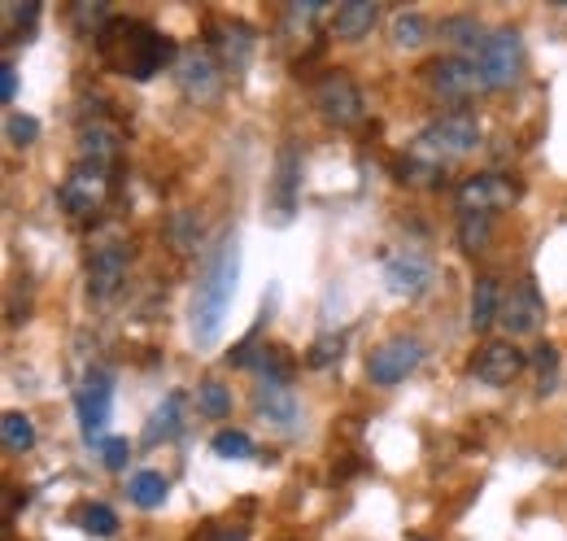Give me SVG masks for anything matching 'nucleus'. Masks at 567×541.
Returning a JSON list of instances; mask_svg holds the SVG:
<instances>
[{"mask_svg": "<svg viewBox=\"0 0 567 541\" xmlns=\"http://www.w3.org/2000/svg\"><path fill=\"white\" fill-rule=\"evenodd\" d=\"M424 79L427 88L441 96V101H467L476 88H485L481 83V70H476V62H467V58H432L424 67Z\"/></svg>", "mask_w": 567, "mask_h": 541, "instance_id": "nucleus-12", "label": "nucleus"}, {"mask_svg": "<svg viewBox=\"0 0 567 541\" xmlns=\"http://www.w3.org/2000/svg\"><path fill=\"white\" fill-rule=\"evenodd\" d=\"M210 49H214V58L223 62V70L240 74V70L249 67L254 49H258V31H254L249 22H240V18H231V22H214Z\"/></svg>", "mask_w": 567, "mask_h": 541, "instance_id": "nucleus-17", "label": "nucleus"}, {"mask_svg": "<svg viewBox=\"0 0 567 541\" xmlns=\"http://www.w3.org/2000/svg\"><path fill=\"white\" fill-rule=\"evenodd\" d=\"M206 541H249V533L245 529H214Z\"/></svg>", "mask_w": 567, "mask_h": 541, "instance_id": "nucleus-39", "label": "nucleus"}, {"mask_svg": "<svg viewBox=\"0 0 567 541\" xmlns=\"http://www.w3.org/2000/svg\"><path fill=\"white\" fill-rule=\"evenodd\" d=\"M524 367H528V354L515 349L511 340H485V345L476 349V358H472V376H476L481 385H489V389L511 385Z\"/></svg>", "mask_w": 567, "mask_h": 541, "instance_id": "nucleus-14", "label": "nucleus"}, {"mask_svg": "<svg viewBox=\"0 0 567 541\" xmlns=\"http://www.w3.org/2000/svg\"><path fill=\"white\" fill-rule=\"evenodd\" d=\"M118 144H123L118 127H110V123H87V127L79 132V162H92V166H101V171H114V166H118Z\"/></svg>", "mask_w": 567, "mask_h": 541, "instance_id": "nucleus-19", "label": "nucleus"}, {"mask_svg": "<svg viewBox=\"0 0 567 541\" xmlns=\"http://www.w3.org/2000/svg\"><path fill=\"white\" fill-rule=\"evenodd\" d=\"M96 53L105 58V67H114L118 74H127L136 83H148L166 62H179L175 40H166L148 22H132V18H114L96 35Z\"/></svg>", "mask_w": 567, "mask_h": 541, "instance_id": "nucleus-2", "label": "nucleus"}, {"mask_svg": "<svg viewBox=\"0 0 567 541\" xmlns=\"http://www.w3.org/2000/svg\"><path fill=\"white\" fill-rule=\"evenodd\" d=\"M497 324L511 337H528L546 324V302H542L533 279H519V284H511V293H502V319Z\"/></svg>", "mask_w": 567, "mask_h": 541, "instance_id": "nucleus-11", "label": "nucleus"}, {"mask_svg": "<svg viewBox=\"0 0 567 541\" xmlns=\"http://www.w3.org/2000/svg\"><path fill=\"white\" fill-rule=\"evenodd\" d=\"M166 493H171V480L162 472H136L127 480V498L144 511H157L166 502Z\"/></svg>", "mask_w": 567, "mask_h": 541, "instance_id": "nucleus-23", "label": "nucleus"}, {"mask_svg": "<svg viewBox=\"0 0 567 541\" xmlns=\"http://www.w3.org/2000/svg\"><path fill=\"white\" fill-rule=\"evenodd\" d=\"M110 175L114 171H101V166H92V162H74L71 180L62 184V205L71 210L74 218H87V214H96L101 202H105V193H110Z\"/></svg>", "mask_w": 567, "mask_h": 541, "instance_id": "nucleus-13", "label": "nucleus"}, {"mask_svg": "<svg viewBox=\"0 0 567 541\" xmlns=\"http://www.w3.org/2000/svg\"><path fill=\"white\" fill-rule=\"evenodd\" d=\"M528 363L542 371V398H546V394H555V376H559V349H555V345H537Z\"/></svg>", "mask_w": 567, "mask_h": 541, "instance_id": "nucleus-32", "label": "nucleus"}, {"mask_svg": "<svg viewBox=\"0 0 567 541\" xmlns=\"http://www.w3.org/2000/svg\"><path fill=\"white\" fill-rule=\"evenodd\" d=\"M236 279H240V241H236V232H227L210 254L206 275H202L193 306H188V333H193L197 349H214L223 337V324H227V310L236 297Z\"/></svg>", "mask_w": 567, "mask_h": 541, "instance_id": "nucleus-1", "label": "nucleus"}, {"mask_svg": "<svg viewBox=\"0 0 567 541\" xmlns=\"http://www.w3.org/2000/svg\"><path fill=\"white\" fill-rule=\"evenodd\" d=\"M515 197H519V188L506 175H472L454 193L458 214H497V210H506Z\"/></svg>", "mask_w": 567, "mask_h": 541, "instance_id": "nucleus-15", "label": "nucleus"}, {"mask_svg": "<svg viewBox=\"0 0 567 541\" xmlns=\"http://www.w3.org/2000/svg\"><path fill=\"white\" fill-rule=\"evenodd\" d=\"M441 40H450L454 49H481V22L476 18H441Z\"/></svg>", "mask_w": 567, "mask_h": 541, "instance_id": "nucleus-26", "label": "nucleus"}, {"mask_svg": "<svg viewBox=\"0 0 567 541\" xmlns=\"http://www.w3.org/2000/svg\"><path fill=\"white\" fill-rule=\"evenodd\" d=\"M74 22H79V31H92V35H101L114 18H110V4H101V0H92V4H74Z\"/></svg>", "mask_w": 567, "mask_h": 541, "instance_id": "nucleus-33", "label": "nucleus"}, {"mask_svg": "<svg viewBox=\"0 0 567 541\" xmlns=\"http://www.w3.org/2000/svg\"><path fill=\"white\" fill-rule=\"evenodd\" d=\"M375 18H380V4H375V0H346V4H337V13H332V35L354 44L362 35H371Z\"/></svg>", "mask_w": 567, "mask_h": 541, "instance_id": "nucleus-20", "label": "nucleus"}, {"mask_svg": "<svg viewBox=\"0 0 567 541\" xmlns=\"http://www.w3.org/2000/svg\"><path fill=\"white\" fill-rule=\"evenodd\" d=\"M127 263H132V249L127 245H101L92 249L87 258V297L92 302H110L123 279H127Z\"/></svg>", "mask_w": 567, "mask_h": 541, "instance_id": "nucleus-16", "label": "nucleus"}, {"mask_svg": "<svg viewBox=\"0 0 567 541\" xmlns=\"http://www.w3.org/2000/svg\"><path fill=\"white\" fill-rule=\"evenodd\" d=\"M40 18V4L35 0H27V4H18V0H9L4 4V31L13 35V27H31Z\"/></svg>", "mask_w": 567, "mask_h": 541, "instance_id": "nucleus-36", "label": "nucleus"}, {"mask_svg": "<svg viewBox=\"0 0 567 541\" xmlns=\"http://www.w3.org/2000/svg\"><path fill=\"white\" fill-rule=\"evenodd\" d=\"M4 132H9V144H18V149H27V144H35V140H40V123H35L31 114H9V123H4Z\"/></svg>", "mask_w": 567, "mask_h": 541, "instance_id": "nucleus-34", "label": "nucleus"}, {"mask_svg": "<svg viewBox=\"0 0 567 541\" xmlns=\"http://www.w3.org/2000/svg\"><path fill=\"white\" fill-rule=\"evenodd\" d=\"M110 406H114V376L105 367L83 371V380L74 389V410H79V423H83V441L87 446H105Z\"/></svg>", "mask_w": 567, "mask_h": 541, "instance_id": "nucleus-5", "label": "nucleus"}, {"mask_svg": "<svg viewBox=\"0 0 567 541\" xmlns=\"http://www.w3.org/2000/svg\"><path fill=\"white\" fill-rule=\"evenodd\" d=\"M101 459H105V468H110V472H123V468H127V459H132V441H127V437H105Z\"/></svg>", "mask_w": 567, "mask_h": 541, "instance_id": "nucleus-35", "label": "nucleus"}, {"mask_svg": "<svg viewBox=\"0 0 567 541\" xmlns=\"http://www.w3.org/2000/svg\"><path fill=\"white\" fill-rule=\"evenodd\" d=\"M341 354H346V333H323V337L306 349V367L310 371H323V367L341 363Z\"/></svg>", "mask_w": 567, "mask_h": 541, "instance_id": "nucleus-27", "label": "nucleus"}, {"mask_svg": "<svg viewBox=\"0 0 567 541\" xmlns=\"http://www.w3.org/2000/svg\"><path fill=\"white\" fill-rule=\"evenodd\" d=\"M179 428H184V394H166L144 423V446H162V441L179 437Z\"/></svg>", "mask_w": 567, "mask_h": 541, "instance_id": "nucleus-21", "label": "nucleus"}, {"mask_svg": "<svg viewBox=\"0 0 567 541\" xmlns=\"http://www.w3.org/2000/svg\"><path fill=\"white\" fill-rule=\"evenodd\" d=\"M79 524H83V533H92V538H114V533H118V516H114L105 502H87V507L79 511Z\"/></svg>", "mask_w": 567, "mask_h": 541, "instance_id": "nucleus-28", "label": "nucleus"}, {"mask_svg": "<svg viewBox=\"0 0 567 541\" xmlns=\"http://www.w3.org/2000/svg\"><path fill=\"white\" fill-rule=\"evenodd\" d=\"M432 279H436V263L427 254H420V249H398V254L384 258V288L393 297L415 302V297H424L427 288H432Z\"/></svg>", "mask_w": 567, "mask_h": 541, "instance_id": "nucleus-9", "label": "nucleus"}, {"mask_svg": "<svg viewBox=\"0 0 567 541\" xmlns=\"http://www.w3.org/2000/svg\"><path fill=\"white\" fill-rule=\"evenodd\" d=\"M315 110H319V119L332 123V127H358L367 105H362V92H358V83L346 70H328V74L315 83Z\"/></svg>", "mask_w": 567, "mask_h": 541, "instance_id": "nucleus-6", "label": "nucleus"}, {"mask_svg": "<svg viewBox=\"0 0 567 541\" xmlns=\"http://www.w3.org/2000/svg\"><path fill=\"white\" fill-rule=\"evenodd\" d=\"M214 455L218 459H254V441H249V432H240V428H223L218 437H214Z\"/></svg>", "mask_w": 567, "mask_h": 541, "instance_id": "nucleus-30", "label": "nucleus"}, {"mask_svg": "<svg viewBox=\"0 0 567 541\" xmlns=\"http://www.w3.org/2000/svg\"><path fill=\"white\" fill-rule=\"evenodd\" d=\"M476 70H481V83H485L489 92L511 88V83L519 79V70H524V40H519V31H515V27L489 31L485 44L476 49Z\"/></svg>", "mask_w": 567, "mask_h": 541, "instance_id": "nucleus-4", "label": "nucleus"}, {"mask_svg": "<svg viewBox=\"0 0 567 541\" xmlns=\"http://www.w3.org/2000/svg\"><path fill=\"white\" fill-rule=\"evenodd\" d=\"M497 319H502V288H497L494 275H481L476 288H472V333H489Z\"/></svg>", "mask_w": 567, "mask_h": 541, "instance_id": "nucleus-22", "label": "nucleus"}, {"mask_svg": "<svg viewBox=\"0 0 567 541\" xmlns=\"http://www.w3.org/2000/svg\"><path fill=\"white\" fill-rule=\"evenodd\" d=\"M175 74H179L184 96H188V101H197V105L214 101V96H218V88H223V62L214 58L210 44H193V49H184V53H179V62H175Z\"/></svg>", "mask_w": 567, "mask_h": 541, "instance_id": "nucleus-8", "label": "nucleus"}, {"mask_svg": "<svg viewBox=\"0 0 567 541\" xmlns=\"http://www.w3.org/2000/svg\"><path fill=\"white\" fill-rule=\"evenodd\" d=\"M481 144V123H476V114H441L436 123H427L424 132L415 135V144H411V157H420L427 166H450V162H458V157H467L472 149Z\"/></svg>", "mask_w": 567, "mask_h": 541, "instance_id": "nucleus-3", "label": "nucleus"}, {"mask_svg": "<svg viewBox=\"0 0 567 541\" xmlns=\"http://www.w3.org/2000/svg\"><path fill=\"white\" fill-rule=\"evenodd\" d=\"M427 35H432V27L420 13H398V22H393V44L398 49H420Z\"/></svg>", "mask_w": 567, "mask_h": 541, "instance_id": "nucleus-29", "label": "nucleus"}, {"mask_svg": "<svg viewBox=\"0 0 567 541\" xmlns=\"http://www.w3.org/2000/svg\"><path fill=\"white\" fill-rule=\"evenodd\" d=\"M420 363H424V340L420 337H389L384 345H375V349H371V358H367V376H371V385L393 389V385H402Z\"/></svg>", "mask_w": 567, "mask_h": 541, "instance_id": "nucleus-7", "label": "nucleus"}, {"mask_svg": "<svg viewBox=\"0 0 567 541\" xmlns=\"http://www.w3.org/2000/svg\"><path fill=\"white\" fill-rule=\"evenodd\" d=\"M197 406H202L210 419H223V415H231V389H223L218 380H202V385H197Z\"/></svg>", "mask_w": 567, "mask_h": 541, "instance_id": "nucleus-31", "label": "nucleus"}, {"mask_svg": "<svg viewBox=\"0 0 567 541\" xmlns=\"http://www.w3.org/2000/svg\"><path fill=\"white\" fill-rule=\"evenodd\" d=\"M323 13V0H297V4H288V27H301V31H310V22Z\"/></svg>", "mask_w": 567, "mask_h": 541, "instance_id": "nucleus-37", "label": "nucleus"}, {"mask_svg": "<svg viewBox=\"0 0 567 541\" xmlns=\"http://www.w3.org/2000/svg\"><path fill=\"white\" fill-rule=\"evenodd\" d=\"M297 205H301V149H297V140H284L280 157H276V180H271V218H276V227L292 223Z\"/></svg>", "mask_w": 567, "mask_h": 541, "instance_id": "nucleus-10", "label": "nucleus"}, {"mask_svg": "<svg viewBox=\"0 0 567 541\" xmlns=\"http://www.w3.org/2000/svg\"><path fill=\"white\" fill-rule=\"evenodd\" d=\"M254 406H258V415H262L267 423H276L284 432L297 428L301 406H297V394L288 389V380H262V385L254 389Z\"/></svg>", "mask_w": 567, "mask_h": 541, "instance_id": "nucleus-18", "label": "nucleus"}, {"mask_svg": "<svg viewBox=\"0 0 567 541\" xmlns=\"http://www.w3.org/2000/svg\"><path fill=\"white\" fill-rule=\"evenodd\" d=\"M411 541H424V538H411Z\"/></svg>", "mask_w": 567, "mask_h": 541, "instance_id": "nucleus-40", "label": "nucleus"}, {"mask_svg": "<svg viewBox=\"0 0 567 541\" xmlns=\"http://www.w3.org/2000/svg\"><path fill=\"white\" fill-rule=\"evenodd\" d=\"M13 96H18V70H13V62H4L0 67V101L9 105Z\"/></svg>", "mask_w": 567, "mask_h": 541, "instance_id": "nucleus-38", "label": "nucleus"}, {"mask_svg": "<svg viewBox=\"0 0 567 541\" xmlns=\"http://www.w3.org/2000/svg\"><path fill=\"white\" fill-rule=\"evenodd\" d=\"M0 437H4V446H9L13 455L31 450V446H35V423H31V415H22V410H9V415L0 419Z\"/></svg>", "mask_w": 567, "mask_h": 541, "instance_id": "nucleus-25", "label": "nucleus"}, {"mask_svg": "<svg viewBox=\"0 0 567 541\" xmlns=\"http://www.w3.org/2000/svg\"><path fill=\"white\" fill-rule=\"evenodd\" d=\"M494 236V214H463L458 218V245L463 254H481Z\"/></svg>", "mask_w": 567, "mask_h": 541, "instance_id": "nucleus-24", "label": "nucleus"}]
</instances>
